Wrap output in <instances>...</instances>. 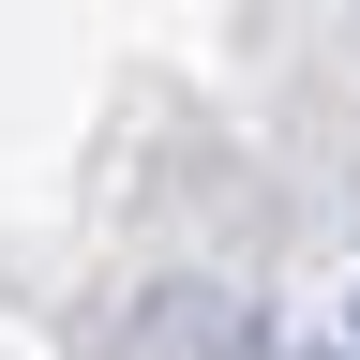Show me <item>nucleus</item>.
Masks as SVG:
<instances>
[{
    "mask_svg": "<svg viewBox=\"0 0 360 360\" xmlns=\"http://www.w3.org/2000/svg\"><path fill=\"white\" fill-rule=\"evenodd\" d=\"M345 330H360V285H345Z\"/></svg>",
    "mask_w": 360,
    "mask_h": 360,
    "instance_id": "f257e3e1",
    "label": "nucleus"
}]
</instances>
